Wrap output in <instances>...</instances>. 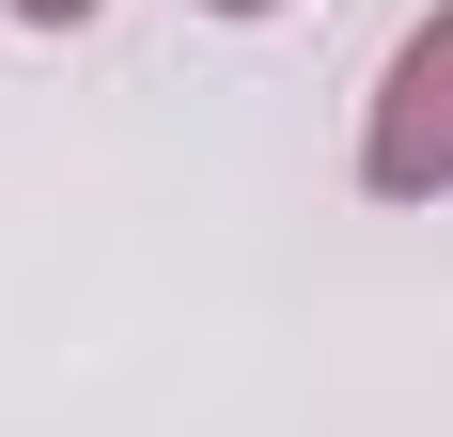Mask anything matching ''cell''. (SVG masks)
Segmentation results:
<instances>
[{
	"label": "cell",
	"instance_id": "obj_1",
	"mask_svg": "<svg viewBox=\"0 0 453 437\" xmlns=\"http://www.w3.org/2000/svg\"><path fill=\"white\" fill-rule=\"evenodd\" d=\"M360 188L375 203H453V0L407 16V47L360 94Z\"/></svg>",
	"mask_w": 453,
	"mask_h": 437
},
{
	"label": "cell",
	"instance_id": "obj_2",
	"mask_svg": "<svg viewBox=\"0 0 453 437\" xmlns=\"http://www.w3.org/2000/svg\"><path fill=\"white\" fill-rule=\"evenodd\" d=\"M0 16H16V32H94L110 0H0Z\"/></svg>",
	"mask_w": 453,
	"mask_h": 437
},
{
	"label": "cell",
	"instance_id": "obj_3",
	"mask_svg": "<svg viewBox=\"0 0 453 437\" xmlns=\"http://www.w3.org/2000/svg\"><path fill=\"white\" fill-rule=\"evenodd\" d=\"M203 16H281V0H203Z\"/></svg>",
	"mask_w": 453,
	"mask_h": 437
}]
</instances>
